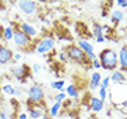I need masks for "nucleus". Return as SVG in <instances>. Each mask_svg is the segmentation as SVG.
<instances>
[{"instance_id": "f257e3e1", "label": "nucleus", "mask_w": 127, "mask_h": 119, "mask_svg": "<svg viewBox=\"0 0 127 119\" xmlns=\"http://www.w3.org/2000/svg\"><path fill=\"white\" fill-rule=\"evenodd\" d=\"M97 60L100 61L101 69L104 71H116L118 68V53L114 49H103L100 54H97Z\"/></svg>"}, {"instance_id": "f03ea898", "label": "nucleus", "mask_w": 127, "mask_h": 119, "mask_svg": "<svg viewBox=\"0 0 127 119\" xmlns=\"http://www.w3.org/2000/svg\"><path fill=\"white\" fill-rule=\"evenodd\" d=\"M26 93H27V99H26L27 108L34 104H45V89L41 84L34 83L32 85H30Z\"/></svg>"}, {"instance_id": "7ed1b4c3", "label": "nucleus", "mask_w": 127, "mask_h": 119, "mask_svg": "<svg viewBox=\"0 0 127 119\" xmlns=\"http://www.w3.org/2000/svg\"><path fill=\"white\" fill-rule=\"evenodd\" d=\"M12 41H14V43H15V46H16V47L22 49V50L27 51V53H31V51L35 50L37 41H35V39H31L29 35H26L23 31H20L19 29L14 30V38H12Z\"/></svg>"}, {"instance_id": "20e7f679", "label": "nucleus", "mask_w": 127, "mask_h": 119, "mask_svg": "<svg viewBox=\"0 0 127 119\" xmlns=\"http://www.w3.org/2000/svg\"><path fill=\"white\" fill-rule=\"evenodd\" d=\"M64 50H65V53H66V56H68L69 61H73V62L80 64V65H84V66H88L87 64H89V65H91V62L87 60V57H85V53H84V51L81 50L76 43L68 45Z\"/></svg>"}, {"instance_id": "39448f33", "label": "nucleus", "mask_w": 127, "mask_h": 119, "mask_svg": "<svg viewBox=\"0 0 127 119\" xmlns=\"http://www.w3.org/2000/svg\"><path fill=\"white\" fill-rule=\"evenodd\" d=\"M56 46V39L53 35H45L42 38L37 39V45H35V51L42 56H47L51 50H54Z\"/></svg>"}, {"instance_id": "423d86ee", "label": "nucleus", "mask_w": 127, "mask_h": 119, "mask_svg": "<svg viewBox=\"0 0 127 119\" xmlns=\"http://www.w3.org/2000/svg\"><path fill=\"white\" fill-rule=\"evenodd\" d=\"M11 73H12V77L15 80H18L20 84H26L29 81V79L31 77V68L26 64H20V65H15L11 69Z\"/></svg>"}, {"instance_id": "0eeeda50", "label": "nucleus", "mask_w": 127, "mask_h": 119, "mask_svg": "<svg viewBox=\"0 0 127 119\" xmlns=\"http://www.w3.org/2000/svg\"><path fill=\"white\" fill-rule=\"evenodd\" d=\"M19 10L23 12L27 16H31L38 11V3L37 1H31V0H20L16 3Z\"/></svg>"}, {"instance_id": "6e6552de", "label": "nucleus", "mask_w": 127, "mask_h": 119, "mask_svg": "<svg viewBox=\"0 0 127 119\" xmlns=\"http://www.w3.org/2000/svg\"><path fill=\"white\" fill-rule=\"evenodd\" d=\"M46 112L47 111H46L45 104H34L31 107H29L27 115H29V119H41Z\"/></svg>"}, {"instance_id": "1a4fd4ad", "label": "nucleus", "mask_w": 127, "mask_h": 119, "mask_svg": "<svg viewBox=\"0 0 127 119\" xmlns=\"http://www.w3.org/2000/svg\"><path fill=\"white\" fill-rule=\"evenodd\" d=\"M14 57V51L11 50L8 46L0 43V65H7V64H11Z\"/></svg>"}, {"instance_id": "9d476101", "label": "nucleus", "mask_w": 127, "mask_h": 119, "mask_svg": "<svg viewBox=\"0 0 127 119\" xmlns=\"http://www.w3.org/2000/svg\"><path fill=\"white\" fill-rule=\"evenodd\" d=\"M118 66L122 73H127V45H123L118 53Z\"/></svg>"}, {"instance_id": "9b49d317", "label": "nucleus", "mask_w": 127, "mask_h": 119, "mask_svg": "<svg viewBox=\"0 0 127 119\" xmlns=\"http://www.w3.org/2000/svg\"><path fill=\"white\" fill-rule=\"evenodd\" d=\"M19 30H20V31H23L26 35H29L31 39L38 38V30L35 29L31 23H29V22H20L19 23Z\"/></svg>"}, {"instance_id": "f8f14e48", "label": "nucleus", "mask_w": 127, "mask_h": 119, "mask_svg": "<svg viewBox=\"0 0 127 119\" xmlns=\"http://www.w3.org/2000/svg\"><path fill=\"white\" fill-rule=\"evenodd\" d=\"M88 107L89 110L92 112H100L104 110L105 107V104H104V102H101L100 99H99L97 96H91L89 97V104H88Z\"/></svg>"}, {"instance_id": "ddd939ff", "label": "nucleus", "mask_w": 127, "mask_h": 119, "mask_svg": "<svg viewBox=\"0 0 127 119\" xmlns=\"http://www.w3.org/2000/svg\"><path fill=\"white\" fill-rule=\"evenodd\" d=\"M110 19L112 26H118V24H122L126 20V15L122 10H114L112 12H110Z\"/></svg>"}, {"instance_id": "4468645a", "label": "nucleus", "mask_w": 127, "mask_h": 119, "mask_svg": "<svg viewBox=\"0 0 127 119\" xmlns=\"http://www.w3.org/2000/svg\"><path fill=\"white\" fill-rule=\"evenodd\" d=\"M101 79H103V76H101L99 72H93L92 75H91V79H89L88 89H89V91L99 89V87H100V83H101Z\"/></svg>"}, {"instance_id": "2eb2a0df", "label": "nucleus", "mask_w": 127, "mask_h": 119, "mask_svg": "<svg viewBox=\"0 0 127 119\" xmlns=\"http://www.w3.org/2000/svg\"><path fill=\"white\" fill-rule=\"evenodd\" d=\"M76 45H77V46L80 47V49H81V50H83L85 54H88V53H93V51H95V47H93V45L91 43L88 39H85V38L78 39Z\"/></svg>"}, {"instance_id": "dca6fc26", "label": "nucleus", "mask_w": 127, "mask_h": 119, "mask_svg": "<svg viewBox=\"0 0 127 119\" xmlns=\"http://www.w3.org/2000/svg\"><path fill=\"white\" fill-rule=\"evenodd\" d=\"M110 81L114 84H122L126 81V76H125V73H122L120 71H114L110 76Z\"/></svg>"}, {"instance_id": "f3484780", "label": "nucleus", "mask_w": 127, "mask_h": 119, "mask_svg": "<svg viewBox=\"0 0 127 119\" xmlns=\"http://www.w3.org/2000/svg\"><path fill=\"white\" fill-rule=\"evenodd\" d=\"M65 93L68 97H72V99H77L80 96V91H78V87L74 84H69L65 87Z\"/></svg>"}, {"instance_id": "a211bd4d", "label": "nucleus", "mask_w": 127, "mask_h": 119, "mask_svg": "<svg viewBox=\"0 0 127 119\" xmlns=\"http://www.w3.org/2000/svg\"><path fill=\"white\" fill-rule=\"evenodd\" d=\"M61 110H62V103H58V102H54L53 104L49 107V117L50 118H57L60 114H61Z\"/></svg>"}, {"instance_id": "6ab92c4d", "label": "nucleus", "mask_w": 127, "mask_h": 119, "mask_svg": "<svg viewBox=\"0 0 127 119\" xmlns=\"http://www.w3.org/2000/svg\"><path fill=\"white\" fill-rule=\"evenodd\" d=\"M50 88L54 91H57V92H62V91H65V80H62V79L53 80L50 83Z\"/></svg>"}, {"instance_id": "aec40b11", "label": "nucleus", "mask_w": 127, "mask_h": 119, "mask_svg": "<svg viewBox=\"0 0 127 119\" xmlns=\"http://www.w3.org/2000/svg\"><path fill=\"white\" fill-rule=\"evenodd\" d=\"M0 92L4 93L7 96H15V89H14V85L10 83H5L0 85Z\"/></svg>"}, {"instance_id": "412c9836", "label": "nucleus", "mask_w": 127, "mask_h": 119, "mask_svg": "<svg viewBox=\"0 0 127 119\" xmlns=\"http://www.w3.org/2000/svg\"><path fill=\"white\" fill-rule=\"evenodd\" d=\"M12 38H14V29L11 26H5L4 31H3V35H1V41L10 42V41H12Z\"/></svg>"}, {"instance_id": "4be33fe9", "label": "nucleus", "mask_w": 127, "mask_h": 119, "mask_svg": "<svg viewBox=\"0 0 127 119\" xmlns=\"http://www.w3.org/2000/svg\"><path fill=\"white\" fill-rule=\"evenodd\" d=\"M92 37L93 38H99V37H101L103 35V27H101V24L100 23H97V22H93L92 24Z\"/></svg>"}, {"instance_id": "5701e85b", "label": "nucleus", "mask_w": 127, "mask_h": 119, "mask_svg": "<svg viewBox=\"0 0 127 119\" xmlns=\"http://www.w3.org/2000/svg\"><path fill=\"white\" fill-rule=\"evenodd\" d=\"M87 26L84 23H81V22H78V23H76V31H77V34H78V39H81L83 37H88L85 34L84 31H87Z\"/></svg>"}, {"instance_id": "b1692460", "label": "nucleus", "mask_w": 127, "mask_h": 119, "mask_svg": "<svg viewBox=\"0 0 127 119\" xmlns=\"http://www.w3.org/2000/svg\"><path fill=\"white\" fill-rule=\"evenodd\" d=\"M53 99H54V102L62 103V102H65V100L68 99V96H66L65 91H62V92H57V93H56V96H54Z\"/></svg>"}, {"instance_id": "393cba45", "label": "nucleus", "mask_w": 127, "mask_h": 119, "mask_svg": "<svg viewBox=\"0 0 127 119\" xmlns=\"http://www.w3.org/2000/svg\"><path fill=\"white\" fill-rule=\"evenodd\" d=\"M111 85V81H110V76H107V77H103L101 79V83H100V87L99 88H104V89H108Z\"/></svg>"}, {"instance_id": "a878e982", "label": "nucleus", "mask_w": 127, "mask_h": 119, "mask_svg": "<svg viewBox=\"0 0 127 119\" xmlns=\"http://www.w3.org/2000/svg\"><path fill=\"white\" fill-rule=\"evenodd\" d=\"M108 97V91L104 89V88H99V99L101 100V102H105Z\"/></svg>"}, {"instance_id": "bb28decb", "label": "nucleus", "mask_w": 127, "mask_h": 119, "mask_svg": "<svg viewBox=\"0 0 127 119\" xmlns=\"http://www.w3.org/2000/svg\"><path fill=\"white\" fill-rule=\"evenodd\" d=\"M57 58H58V61L60 62H62V64H66L68 62V56H66V53H65V50H61L58 53V56H57Z\"/></svg>"}, {"instance_id": "cd10ccee", "label": "nucleus", "mask_w": 127, "mask_h": 119, "mask_svg": "<svg viewBox=\"0 0 127 119\" xmlns=\"http://www.w3.org/2000/svg\"><path fill=\"white\" fill-rule=\"evenodd\" d=\"M14 89H15V96H23V93L26 92L22 85H14Z\"/></svg>"}, {"instance_id": "c85d7f7f", "label": "nucleus", "mask_w": 127, "mask_h": 119, "mask_svg": "<svg viewBox=\"0 0 127 119\" xmlns=\"http://www.w3.org/2000/svg\"><path fill=\"white\" fill-rule=\"evenodd\" d=\"M41 69H42V66H41V64H32V66H31V73L32 75H38L39 72H41Z\"/></svg>"}, {"instance_id": "c756f323", "label": "nucleus", "mask_w": 127, "mask_h": 119, "mask_svg": "<svg viewBox=\"0 0 127 119\" xmlns=\"http://www.w3.org/2000/svg\"><path fill=\"white\" fill-rule=\"evenodd\" d=\"M22 58H23V56L20 53H14V57H12V62H15V64H18L19 61H22Z\"/></svg>"}, {"instance_id": "7c9ffc66", "label": "nucleus", "mask_w": 127, "mask_h": 119, "mask_svg": "<svg viewBox=\"0 0 127 119\" xmlns=\"http://www.w3.org/2000/svg\"><path fill=\"white\" fill-rule=\"evenodd\" d=\"M85 57H87V60H88L89 62H92L93 60L97 58V54H96L95 51H93V53H88V54H85Z\"/></svg>"}, {"instance_id": "2f4dec72", "label": "nucleus", "mask_w": 127, "mask_h": 119, "mask_svg": "<svg viewBox=\"0 0 127 119\" xmlns=\"http://www.w3.org/2000/svg\"><path fill=\"white\" fill-rule=\"evenodd\" d=\"M91 66H92V68H95V69H101L100 61H99L97 58H96V60H93L92 62H91Z\"/></svg>"}, {"instance_id": "473e14b6", "label": "nucleus", "mask_w": 127, "mask_h": 119, "mask_svg": "<svg viewBox=\"0 0 127 119\" xmlns=\"http://www.w3.org/2000/svg\"><path fill=\"white\" fill-rule=\"evenodd\" d=\"M115 4L120 8H127V0H118V1H115Z\"/></svg>"}, {"instance_id": "72a5a7b5", "label": "nucleus", "mask_w": 127, "mask_h": 119, "mask_svg": "<svg viewBox=\"0 0 127 119\" xmlns=\"http://www.w3.org/2000/svg\"><path fill=\"white\" fill-rule=\"evenodd\" d=\"M16 119H29V115H27V112H25V111H20L16 114Z\"/></svg>"}, {"instance_id": "f704fd0d", "label": "nucleus", "mask_w": 127, "mask_h": 119, "mask_svg": "<svg viewBox=\"0 0 127 119\" xmlns=\"http://www.w3.org/2000/svg\"><path fill=\"white\" fill-rule=\"evenodd\" d=\"M95 39H96V42H97V43H104V42H105V38H104V35L99 37V38H95Z\"/></svg>"}, {"instance_id": "c9c22d12", "label": "nucleus", "mask_w": 127, "mask_h": 119, "mask_svg": "<svg viewBox=\"0 0 127 119\" xmlns=\"http://www.w3.org/2000/svg\"><path fill=\"white\" fill-rule=\"evenodd\" d=\"M0 119H8V115L4 111H0Z\"/></svg>"}, {"instance_id": "e433bc0d", "label": "nucleus", "mask_w": 127, "mask_h": 119, "mask_svg": "<svg viewBox=\"0 0 127 119\" xmlns=\"http://www.w3.org/2000/svg\"><path fill=\"white\" fill-rule=\"evenodd\" d=\"M100 16H101V18H107V16H108V12H107V10H101V12H100Z\"/></svg>"}, {"instance_id": "4c0bfd02", "label": "nucleus", "mask_w": 127, "mask_h": 119, "mask_svg": "<svg viewBox=\"0 0 127 119\" xmlns=\"http://www.w3.org/2000/svg\"><path fill=\"white\" fill-rule=\"evenodd\" d=\"M120 106H122V107H126V108H127V100L122 102V103H120Z\"/></svg>"}, {"instance_id": "58836bf2", "label": "nucleus", "mask_w": 127, "mask_h": 119, "mask_svg": "<svg viewBox=\"0 0 127 119\" xmlns=\"http://www.w3.org/2000/svg\"><path fill=\"white\" fill-rule=\"evenodd\" d=\"M0 71H1V65H0Z\"/></svg>"}, {"instance_id": "ea45409f", "label": "nucleus", "mask_w": 127, "mask_h": 119, "mask_svg": "<svg viewBox=\"0 0 127 119\" xmlns=\"http://www.w3.org/2000/svg\"><path fill=\"white\" fill-rule=\"evenodd\" d=\"M0 85H1V83H0Z\"/></svg>"}]
</instances>
